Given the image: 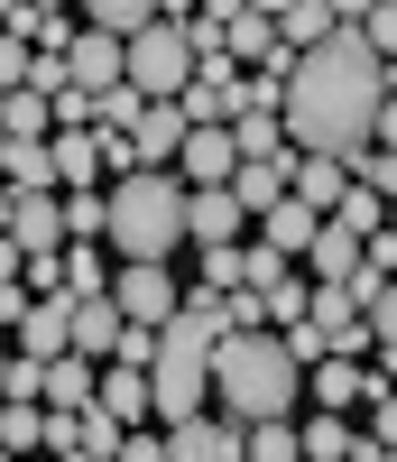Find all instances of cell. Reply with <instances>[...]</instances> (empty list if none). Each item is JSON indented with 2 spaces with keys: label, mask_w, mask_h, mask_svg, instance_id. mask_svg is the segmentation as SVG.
<instances>
[{
  "label": "cell",
  "mask_w": 397,
  "mask_h": 462,
  "mask_svg": "<svg viewBox=\"0 0 397 462\" xmlns=\"http://www.w3.org/2000/svg\"><path fill=\"white\" fill-rule=\"evenodd\" d=\"M379 111H388V65L361 47V10L342 19V37H324L314 56H296L287 74V148L296 158H333V167H361L379 148Z\"/></svg>",
  "instance_id": "cell-1"
},
{
  "label": "cell",
  "mask_w": 397,
  "mask_h": 462,
  "mask_svg": "<svg viewBox=\"0 0 397 462\" xmlns=\"http://www.w3.org/2000/svg\"><path fill=\"white\" fill-rule=\"evenodd\" d=\"M213 398L231 426H287V407H305V361L287 333H231L213 352Z\"/></svg>",
  "instance_id": "cell-2"
},
{
  "label": "cell",
  "mask_w": 397,
  "mask_h": 462,
  "mask_svg": "<svg viewBox=\"0 0 397 462\" xmlns=\"http://www.w3.org/2000/svg\"><path fill=\"white\" fill-rule=\"evenodd\" d=\"M102 195H111V222H102L111 259H176V241H185V176L176 167H139L121 185H102Z\"/></svg>",
  "instance_id": "cell-3"
},
{
  "label": "cell",
  "mask_w": 397,
  "mask_h": 462,
  "mask_svg": "<svg viewBox=\"0 0 397 462\" xmlns=\"http://www.w3.org/2000/svg\"><path fill=\"white\" fill-rule=\"evenodd\" d=\"M185 84H194V37H185L176 10H167L148 37H130V93H139V102H185Z\"/></svg>",
  "instance_id": "cell-4"
},
{
  "label": "cell",
  "mask_w": 397,
  "mask_h": 462,
  "mask_svg": "<svg viewBox=\"0 0 397 462\" xmlns=\"http://www.w3.org/2000/svg\"><path fill=\"white\" fill-rule=\"evenodd\" d=\"M111 305H121L130 324H176V305H185V287H176V259H121L111 268Z\"/></svg>",
  "instance_id": "cell-5"
},
{
  "label": "cell",
  "mask_w": 397,
  "mask_h": 462,
  "mask_svg": "<svg viewBox=\"0 0 397 462\" xmlns=\"http://www.w3.org/2000/svg\"><path fill=\"white\" fill-rule=\"evenodd\" d=\"M185 121L194 130H231V121H241V65H231L222 47H204V56H194V84H185Z\"/></svg>",
  "instance_id": "cell-6"
},
{
  "label": "cell",
  "mask_w": 397,
  "mask_h": 462,
  "mask_svg": "<svg viewBox=\"0 0 397 462\" xmlns=\"http://www.w3.org/2000/svg\"><path fill=\"white\" fill-rule=\"evenodd\" d=\"M65 84L74 93H121L130 84V47H121V37H93V28H74V47H65Z\"/></svg>",
  "instance_id": "cell-7"
},
{
  "label": "cell",
  "mask_w": 397,
  "mask_h": 462,
  "mask_svg": "<svg viewBox=\"0 0 397 462\" xmlns=\"http://www.w3.org/2000/svg\"><path fill=\"white\" fill-rule=\"evenodd\" d=\"M10 241H19L28 268H37V259H65V250H74V231H65V195H19Z\"/></svg>",
  "instance_id": "cell-8"
},
{
  "label": "cell",
  "mask_w": 397,
  "mask_h": 462,
  "mask_svg": "<svg viewBox=\"0 0 397 462\" xmlns=\"http://www.w3.org/2000/svg\"><path fill=\"white\" fill-rule=\"evenodd\" d=\"M65 352H74V296H37V305H28V324H19V361L56 370Z\"/></svg>",
  "instance_id": "cell-9"
},
{
  "label": "cell",
  "mask_w": 397,
  "mask_h": 462,
  "mask_svg": "<svg viewBox=\"0 0 397 462\" xmlns=\"http://www.w3.org/2000/svg\"><path fill=\"white\" fill-rule=\"evenodd\" d=\"M388 389V370H351V361H314L305 370V398L324 407V416H351V407H370Z\"/></svg>",
  "instance_id": "cell-10"
},
{
  "label": "cell",
  "mask_w": 397,
  "mask_h": 462,
  "mask_svg": "<svg viewBox=\"0 0 397 462\" xmlns=\"http://www.w3.org/2000/svg\"><path fill=\"white\" fill-rule=\"evenodd\" d=\"M185 111L176 102H139V121H130V176L139 167H176V148H185Z\"/></svg>",
  "instance_id": "cell-11"
},
{
  "label": "cell",
  "mask_w": 397,
  "mask_h": 462,
  "mask_svg": "<svg viewBox=\"0 0 397 462\" xmlns=\"http://www.w3.org/2000/svg\"><path fill=\"white\" fill-rule=\"evenodd\" d=\"M241 195H231V185H204V195H185V241L194 250H231V241H241Z\"/></svg>",
  "instance_id": "cell-12"
},
{
  "label": "cell",
  "mask_w": 397,
  "mask_h": 462,
  "mask_svg": "<svg viewBox=\"0 0 397 462\" xmlns=\"http://www.w3.org/2000/svg\"><path fill=\"white\" fill-rule=\"evenodd\" d=\"M176 176H185V195H204V185H231V176H241V148H231V130H185Z\"/></svg>",
  "instance_id": "cell-13"
},
{
  "label": "cell",
  "mask_w": 397,
  "mask_h": 462,
  "mask_svg": "<svg viewBox=\"0 0 397 462\" xmlns=\"http://www.w3.org/2000/svg\"><path fill=\"white\" fill-rule=\"evenodd\" d=\"M277 19V47H287V56H314V47H324V37H342V0H287V10H268Z\"/></svg>",
  "instance_id": "cell-14"
},
{
  "label": "cell",
  "mask_w": 397,
  "mask_h": 462,
  "mask_svg": "<svg viewBox=\"0 0 397 462\" xmlns=\"http://www.w3.org/2000/svg\"><path fill=\"white\" fill-rule=\"evenodd\" d=\"M121 333H130V315L111 296H93V305H74V361H93V370H111L121 361Z\"/></svg>",
  "instance_id": "cell-15"
},
{
  "label": "cell",
  "mask_w": 397,
  "mask_h": 462,
  "mask_svg": "<svg viewBox=\"0 0 397 462\" xmlns=\"http://www.w3.org/2000/svg\"><path fill=\"white\" fill-rule=\"evenodd\" d=\"M167 462H250V444H241V426H204V416H194V426H167Z\"/></svg>",
  "instance_id": "cell-16"
},
{
  "label": "cell",
  "mask_w": 397,
  "mask_h": 462,
  "mask_svg": "<svg viewBox=\"0 0 397 462\" xmlns=\"http://www.w3.org/2000/svg\"><path fill=\"white\" fill-rule=\"evenodd\" d=\"M93 407L111 416V426H139V416H157V398H148V370H121V361H111V370H102V389H93Z\"/></svg>",
  "instance_id": "cell-17"
},
{
  "label": "cell",
  "mask_w": 397,
  "mask_h": 462,
  "mask_svg": "<svg viewBox=\"0 0 397 462\" xmlns=\"http://www.w3.org/2000/svg\"><path fill=\"white\" fill-rule=\"evenodd\" d=\"M259 231H268V241H259L268 259H305V250H314V231H324V213H305V204L287 195L277 213H259Z\"/></svg>",
  "instance_id": "cell-18"
},
{
  "label": "cell",
  "mask_w": 397,
  "mask_h": 462,
  "mask_svg": "<svg viewBox=\"0 0 397 462\" xmlns=\"http://www.w3.org/2000/svg\"><path fill=\"white\" fill-rule=\"evenodd\" d=\"M305 268H314V287H351V278H361V241H351L342 222H324L314 250H305Z\"/></svg>",
  "instance_id": "cell-19"
},
{
  "label": "cell",
  "mask_w": 397,
  "mask_h": 462,
  "mask_svg": "<svg viewBox=\"0 0 397 462\" xmlns=\"http://www.w3.org/2000/svg\"><path fill=\"white\" fill-rule=\"evenodd\" d=\"M56 185H74V195H93V176H102V130H56Z\"/></svg>",
  "instance_id": "cell-20"
},
{
  "label": "cell",
  "mask_w": 397,
  "mask_h": 462,
  "mask_svg": "<svg viewBox=\"0 0 397 462\" xmlns=\"http://www.w3.org/2000/svg\"><path fill=\"white\" fill-rule=\"evenodd\" d=\"M342 195H351V167H333V158H296V204L305 213H342Z\"/></svg>",
  "instance_id": "cell-21"
},
{
  "label": "cell",
  "mask_w": 397,
  "mask_h": 462,
  "mask_svg": "<svg viewBox=\"0 0 397 462\" xmlns=\"http://www.w3.org/2000/svg\"><path fill=\"white\" fill-rule=\"evenodd\" d=\"M93 389H102V370L65 352V361L47 370V398H37V407H56V416H84V407H93Z\"/></svg>",
  "instance_id": "cell-22"
},
{
  "label": "cell",
  "mask_w": 397,
  "mask_h": 462,
  "mask_svg": "<svg viewBox=\"0 0 397 462\" xmlns=\"http://www.w3.org/2000/svg\"><path fill=\"white\" fill-rule=\"evenodd\" d=\"M231 195H241V213H277V204L296 195V158H287V167H241V176H231Z\"/></svg>",
  "instance_id": "cell-23"
},
{
  "label": "cell",
  "mask_w": 397,
  "mask_h": 462,
  "mask_svg": "<svg viewBox=\"0 0 397 462\" xmlns=\"http://www.w3.org/2000/svg\"><path fill=\"white\" fill-rule=\"evenodd\" d=\"M65 296H74V305H93V296H111V259H102L93 241H74V250H65Z\"/></svg>",
  "instance_id": "cell-24"
},
{
  "label": "cell",
  "mask_w": 397,
  "mask_h": 462,
  "mask_svg": "<svg viewBox=\"0 0 397 462\" xmlns=\"http://www.w3.org/2000/svg\"><path fill=\"white\" fill-rule=\"evenodd\" d=\"M296 444H305V462H351V444H361V435H351V416H305Z\"/></svg>",
  "instance_id": "cell-25"
},
{
  "label": "cell",
  "mask_w": 397,
  "mask_h": 462,
  "mask_svg": "<svg viewBox=\"0 0 397 462\" xmlns=\"http://www.w3.org/2000/svg\"><path fill=\"white\" fill-rule=\"evenodd\" d=\"M0 185H10V195H56V148H47V139H37V148H10V176H0Z\"/></svg>",
  "instance_id": "cell-26"
},
{
  "label": "cell",
  "mask_w": 397,
  "mask_h": 462,
  "mask_svg": "<svg viewBox=\"0 0 397 462\" xmlns=\"http://www.w3.org/2000/svg\"><path fill=\"white\" fill-rule=\"evenodd\" d=\"M259 305H268V324H277V333H296V324L314 315V287H305V278H268Z\"/></svg>",
  "instance_id": "cell-27"
},
{
  "label": "cell",
  "mask_w": 397,
  "mask_h": 462,
  "mask_svg": "<svg viewBox=\"0 0 397 462\" xmlns=\"http://www.w3.org/2000/svg\"><path fill=\"white\" fill-rule=\"evenodd\" d=\"M28 444H47V407L0 398V453H28Z\"/></svg>",
  "instance_id": "cell-28"
},
{
  "label": "cell",
  "mask_w": 397,
  "mask_h": 462,
  "mask_svg": "<svg viewBox=\"0 0 397 462\" xmlns=\"http://www.w3.org/2000/svg\"><path fill=\"white\" fill-rule=\"evenodd\" d=\"M121 444H130V426H111L102 407H84V416H74V453H93V462H121Z\"/></svg>",
  "instance_id": "cell-29"
},
{
  "label": "cell",
  "mask_w": 397,
  "mask_h": 462,
  "mask_svg": "<svg viewBox=\"0 0 397 462\" xmlns=\"http://www.w3.org/2000/svg\"><path fill=\"white\" fill-rule=\"evenodd\" d=\"M222 56H277V19H268V10H231Z\"/></svg>",
  "instance_id": "cell-30"
},
{
  "label": "cell",
  "mask_w": 397,
  "mask_h": 462,
  "mask_svg": "<svg viewBox=\"0 0 397 462\" xmlns=\"http://www.w3.org/2000/svg\"><path fill=\"white\" fill-rule=\"evenodd\" d=\"M250 287V250L231 241V250H204V296H241Z\"/></svg>",
  "instance_id": "cell-31"
},
{
  "label": "cell",
  "mask_w": 397,
  "mask_h": 462,
  "mask_svg": "<svg viewBox=\"0 0 397 462\" xmlns=\"http://www.w3.org/2000/svg\"><path fill=\"white\" fill-rule=\"evenodd\" d=\"M241 444H250V462H305L296 426H241Z\"/></svg>",
  "instance_id": "cell-32"
},
{
  "label": "cell",
  "mask_w": 397,
  "mask_h": 462,
  "mask_svg": "<svg viewBox=\"0 0 397 462\" xmlns=\"http://www.w3.org/2000/svg\"><path fill=\"white\" fill-rule=\"evenodd\" d=\"M361 47L379 65H397V0H379V10H361Z\"/></svg>",
  "instance_id": "cell-33"
},
{
  "label": "cell",
  "mask_w": 397,
  "mask_h": 462,
  "mask_svg": "<svg viewBox=\"0 0 397 462\" xmlns=\"http://www.w3.org/2000/svg\"><path fill=\"white\" fill-rule=\"evenodd\" d=\"M102 222H111V195H65V231L74 241H102Z\"/></svg>",
  "instance_id": "cell-34"
},
{
  "label": "cell",
  "mask_w": 397,
  "mask_h": 462,
  "mask_svg": "<svg viewBox=\"0 0 397 462\" xmlns=\"http://www.w3.org/2000/svg\"><path fill=\"white\" fill-rule=\"evenodd\" d=\"M351 185H370L379 204H397V148H370V158L351 167Z\"/></svg>",
  "instance_id": "cell-35"
},
{
  "label": "cell",
  "mask_w": 397,
  "mask_h": 462,
  "mask_svg": "<svg viewBox=\"0 0 397 462\" xmlns=\"http://www.w3.org/2000/svg\"><path fill=\"white\" fill-rule=\"evenodd\" d=\"M370 342H379V352H388V370H397V278L370 296Z\"/></svg>",
  "instance_id": "cell-36"
},
{
  "label": "cell",
  "mask_w": 397,
  "mask_h": 462,
  "mask_svg": "<svg viewBox=\"0 0 397 462\" xmlns=\"http://www.w3.org/2000/svg\"><path fill=\"white\" fill-rule=\"evenodd\" d=\"M28 65H37V47H19V37H0V93H28Z\"/></svg>",
  "instance_id": "cell-37"
},
{
  "label": "cell",
  "mask_w": 397,
  "mask_h": 462,
  "mask_svg": "<svg viewBox=\"0 0 397 462\" xmlns=\"http://www.w3.org/2000/svg\"><path fill=\"white\" fill-rule=\"evenodd\" d=\"M47 111H56V130H93V93H74V84H65Z\"/></svg>",
  "instance_id": "cell-38"
},
{
  "label": "cell",
  "mask_w": 397,
  "mask_h": 462,
  "mask_svg": "<svg viewBox=\"0 0 397 462\" xmlns=\"http://www.w3.org/2000/svg\"><path fill=\"white\" fill-rule=\"evenodd\" d=\"M121 462H167V435H130V444H121Z\"/></svg>",
  "instance_id": "cell-39"
},
{
  "label": "cell",
  "mask_w": 397,
  "mask_h": 462,
  "mask_svg": "<svg viewBox=\"0 0 397 462\" xmlns=\"http://www.w3.org/2000/svg\"><path fill=\"white\" fill-rule=\"evenodd\" d=\"M19 268H28V259H19V241H0V287H28Z\"/></svg>",
  "instance_id": "cell-40"
},
{
  "label": "cell",
  "mask_w": 397,
  "mask_h": 462,
  "mask_svg": "<svg viewBox=\"0 0 397 462\" xmlns=\"http://www.w3.org/2000/svg\"><path fill=\"white\" fill-rule=\"evenodd\" d=\"M10 213H19V195H10V185H0V241H10Z\"/></svg>",
  "instance_id": "cell-41"
},
{
  "label": "cell",
  "mask_w": 397,
  "mask_h": 462,
  "mask_svg": "<svg viewBox=\"0 0 397 462\" xmlns=\"http://www.w3.org/2000/svg\"><path fill=\"white\" fill-rule=\"evenodd\" d=\"M0 176H10V139H0Z\"/></svg>",
  "instance_id": "cell-42"
},
{
  "label": "cell",
  "mask_w": 397,
  "mask_h": 462,
  "mask_svg": "<svg viewBox=\"0 0 397 462\" xmlns=\"http://www.w3.org/2000/svg\"><path fill=\"white\" fill-rule=\"evenodd\" d=\"M56 462H93V453H56Z\"/></svg>",
  "instance_id": "cell-43"
},
{
  "label": "cell",
  "mask_w": 397,
  "mask_h": 462,
  "mask_svg": "<svg viewBox=\"0 0 397 462\" xmlns=\"http://www.w3.org/2000/svg\"><path fill=\"white\" fill-rule=\"evenodd\" d=\"M388 231H397V204H388Z\"/></svg>",
  "instance_id": "cell-44"
},
{
  "label": "cell",
  "mask_w": 397,
  "mask_h": 462,
  "mask_svg": "<svg viewBox=\"0 0 397 462\" xmlns=\"http://www.w3.org/2000/svg\"><path fill=\"white\" fill-rule=\"evenodd\" d=\"M0 462H19V453H0Z\"/></svg>",
  "instance_id": "cell-45"
}]
</instances>
